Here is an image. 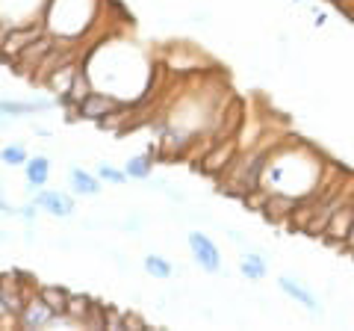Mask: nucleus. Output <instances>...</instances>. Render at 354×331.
Segmentation results:
<instances>
[{
    "label": "nucleus",
    "mask_w": 354,
    "mask_h": 331,
    "mask_svg": "<svg viewBox=\"0 0 354 331\" xmlns=\"http://www.w3.org/2000/svg\"><path fill=\"white\" fill-rule=\"evenodd\" d=\"M186 242H189V251H192L195 263L204 272H209V275L221 272V251H218L216 242L204 234V231H189V234H186Z\"/></svg>",
    "instance_id": "nucleus-1"
},
{
    "label": "nucleus",
    "mask_w": 354,
    "mask_h": 331,
    "mask_svg": "<svg viewBox=\"0 0 354 331\" xmlns=\"http://www.w3.org/2000/svg\"><path fill=\"white\" fill-rule=\"evenodd\" d=\"M39 36H44L41 24H15L12 30H6V36L0 39V53H3V60H15L21 51H24L30 42H36Z\"/></svg>",
    "instance_id": "nucleus-2"
},
{
    "label": "nucleus",
    "mask_w": 354,
    "mask_h": 331,
    "mask_svg": "<svg viewBox=\"0 0 354 331\" xmlns=\"http://www.w3.org/2000/svg\"><path fill=\"white\" fill-rule=\"evenodd\" d=\"M118 113H121V104L106 92H88L83 101L77 104V116L92 118V121H106L109 116H118Z\"/></svg>",
    "instance_id": "nucleus-3"
},
{
    "label": "nucleus",
    "mask_w": 354,
    "mask_h": 331,
    "mask_svg": "<svg viewBox=\"0 0 354 331\" xmlns=\"http://www.w3.org/2000/svg\"><path fill=\"white\" fill-rule=\"evenodd\" d=\"M236 154H239V142H236V136H227V139L213 142V151H209L207 157L201 160V172H207V175H221L230 163H234Z\"/></svg>",
    "instance_id": "nucleus-4"
},
{
    "label": "nucleus",
    "mask_w": 354,
    "mask_h": 331,
    "mask_svg": "<svg viewBox=\"0 0 354 331\" xmlns=\"http://www.w3.org/2000/svg\"><path fill=\"white\" fill-rule=\"evenodd\" d=\"M32 202H36L39 211L50 213V216H59V219H68V216H74V211H77L74 198H71L68 193H59V190H39Z\"/></svg>",
    "instance_id": "nucleus-5"
},
{
    "label": "nucleus",
    "mask_w": 354,
    "mask_h": 331,
    "mask_svg": "<svg viewBox=\"0 0 354 331\" xmlns=\"http://www.w3.org/2000/svg\"><path fill=\"white\" fill-rule=\"evenodd\" d=\"M278 287H281V293H283V296H290V299H292L295 305H301L307 314H313V316L322 314V302H319V299H316V293H313V290H307L301 281L290 278V275H281V278H278Z\"/></svg>",
    "instance_id": "nucleus-6"
},
{
    "label": "nucleus",
    "mask_w": 354,
    "mask_h": 331,
    "mask_svg": "<svg viewBox=\"0 0 354 331\" xmlns=\"http://www.w3.org/2000/svg\"><path fill=\"white\" fill-rule=\"evenodd\" d=\"M18 323L24 325V328H44V325H53V323H57V314H53L50 307L44 305L41 296L36 293L32 299H27L24 311H21V316H18Z\"/></svg>",
    "instance_id": "nucleus-7"
},
{
    "label": "nucleus",
    "mask_w": 354,
    "mask_h": 331,
    "mask_svg": "<svg viewBox=\"0 0 354 331\" xmlns=\"http://www.w3.org/2000/svg\"><path fill=\"white\" fill-rule=\"evenodd\" d=\"M57 107V101H0V113L9 116V118H18V116H36V113H48V109Z\"/></svg>",
    "instance_id": "nucleus-8"
},
{
    "label": "nucleus",
    "mask_w": 354,
    "mask_h": 331,
    "mask_svg": "<svg viewBox=\"0 0 354 331\" xmlns=\"http://www.w3.org/2000/svg\"><path fill=\"white\" fill-rule=\"evenodd\" d=\"M24 178L32 190H41L44 184L50 181V160L44 157V154H36V157H30L24 163Z\"/></svg>",
    "instance_id": "nucleus-9"
},
{
    "label": "nucleus",
    "mask_w": 354,
    "mask_h": 331,
    "mask_svg": "<svg viewBox=\"0 0 354 331\" xmlns=\"http://www.w3.org/2000/svg\"><path fill=\"white\" fill-rule=\"evenodd\" d=\"M68 184H71V190L77 195H88V198L101 195V178H97V175H88L83 169H71L68 172Z\"/></svg>",
    "instance_id": "nucleus-10"
},
{
    "label": "nucleus",
    "mask_w": 354,
    "mask_h": 331,
    "mask_svg": "<svg viewBox=\"0 0 354 331\" xmlns=\"http://www.w3.org/2000/svg\"><path fill=\"white\" fill-rule=\"evenodd\" d=\"M239 272L245 275L248 281H263L266 275H269V263H266V258L260 251H245L239 260Z\"/></svg>",
    "instance_id": "nucleus-11"
},
{
    "label": "nucleus",
    "mask_w": 354,
    "mask_h": 331,
    "mask_svg": "<svg viewBox=\"0 0 354 331\" xmlns=\"http://www.w3.org/2000/svg\"><path fill=\"white\" fill-rule=\"evenodd\" d=\"M74 74H77V69H74V65H62V69L57 65V69H50L48 74H44V83H48L53 92L65 95V92L71 89V80H74Z\"/></svg>",
    "instance_id": "nucleus-12"
},
{
    "label": "nucleus",
    "mask_w": 354,
    "mask_h": 331,
    "mask_svg": "<svg viewBox=\"0 0 354 331\" xmlns=\"http://www.w3.org/2000/svg\"><path fill=\"white\" fill-rule=\"evenodd\" d=\"M124 172L130 181H148L153 172V157L151 154H136V157H130L124 163Z\"/></svg>",
    "instance_id": "nucleus-13"
},
{
    "label": "nucleus",
    "mask_w": 354,
    "mask_h": 331,
    "mask_svg": "<svg viewBox=\"0 0 354 331\" xmlns=\"http://www.w3.org/2000/svg\"><path fill=\"white\" fill-rule=\"evenodd\" d=\"M142 267H145V272L151 275V278H157V281H169L174 275V267L169 263V258H162V255H145Z\"/></svg>",
    "instance_id": "nucleus-14"
},
{
    "label": "nucleus",
    "mask_w": 354,
    "mask_h": 331,
    "mask_svg": "<svg viewBox=\"0 0 354 331\" xmlns=\"http://www.w3.org/2000/svg\"><path fill=\"white\" fill-rule=\"evenodd\" d=\"M39 296L57 316H65V307H68V293L65 290H59V287H39Z\"/></svg>",
    "instance_id": "nucleus-15"
},
{
    "label": "nucleus",
    "mask_w": 354,
    "mask_h": 331,
    "mask_svg": "<svg viewBox=\"0 0 354 331\" xmlns=\"http://www.w3.org/2000/svg\"><path fill=\"white\" fill-rule=\"evenodd\" d=\"M27 160H30V154H27L24 145H18V142H15V145H3V148H0V163H3V166H24Z\"/></svg>",
    "instance_id": "nucleus-16"
},
{
    "label": "nucleus",
    "mask_w": 354,
    "mask_h": 331,
    "mask_svg": "<svg viewBox=\"0 0 354 331\" xmlns=\"http://www.w3.org/2000/svg\"><path fill=\"white\" fill-rule=\"evenodd\" d=\"M97 178L106 181V184H115V186H121V184H127V181H130L124 169H115V166H109V163H101V166H97Z\"/></svg>",
    "instance_id": "nucleus-17"
},
{
    "label": "nucleus",
    "mask_w": 354,
    "mask_h": 331,
    "mask_svg": "<svg viewBox=\"0 0 354 331\" xmlns=\"http://www.w3.org/2000/svg\"><path fill=\"white\" fill-rule=\"evenodd\" d=\"M0 319H15L12 314H9V307H6V299H3V293H0Z\"/></svg>",
    "instance_id": "nucleus-18"
},
{
    "label": "nucleus",
    "mask_w": 354,
    "mask_h": 331,
    "mask_svg": "<svg viewBox=\"0 0 354 331\" xmlns=\"http://www.w3.org/2000/svg\"><path fill=\"white\" fill-rule=\"evenodd\" d=\"M298 3H304V0H298Z\"/></svg>",
    "instance_id": "nucleus-19"
}]
</instances>
